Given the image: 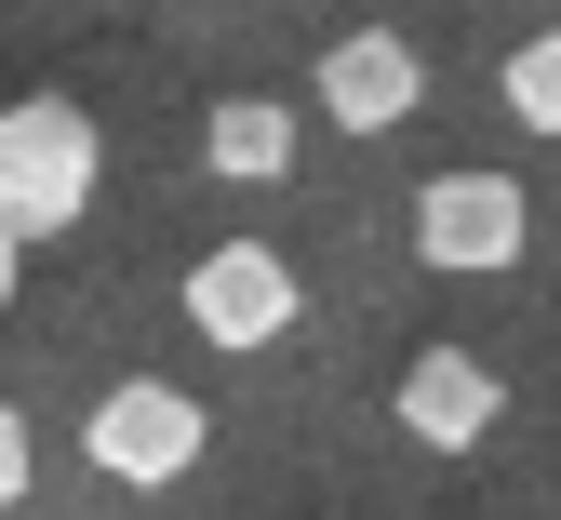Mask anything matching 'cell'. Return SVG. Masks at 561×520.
<instances>
[{"label": "cell", "mask_w": 561, "mask_h": 520, "mask_svg": "<svg viewBox=\"0 0 561 520\" xmlns=\"http://www.w3.org/2000/svg\"><path fill=\"white\" fill-rule=\"evenodd\" d=\"M94 174H107V147H94L81 94H14L0 107V228L14 241H67L94 213Z\"/></svg>", "instance_id": "6da1fadb"}, {"label": "cell", "mask_w": 561, "mask_h": 520, "mask_svg": "<svg viewBox=\"0 0 561 520\" xmlns=\"http://www.w3.org/2000/svg\"><path fill=\"white\" fill-rule=\"evenodd\" d=\"M201 440H215V414H201L187 388L121 374V388L81 414V467H94V481H121V494H161V481H187V467H201Z\"/></svg>", "instance_id": "7a4b0ae2"}, {"label": "cell", "mask_w": 561, "mask_h": 520, "mask_svg": "<svg viewBox=\"0 0 561 520\" xmlns=\"http://www.w3.org/2000/svg\"><path fill=\"white\" fill-rule=\"evenodd\" d=\"M522 241H535V200L508 174H428L414 187V267L495 280V267H522Z\"/></svg>", "instance_id": "3957f363"}, {"label": "cell", "mask_w": 561, "mask_h": 520, "mask_svg": "<svg viewBox=\"0 0 561 520\" xmlns=\"http://www.w3.org/2000/svg\"><path fill=\"white\" fill-rule=\"evenodd\" d=\"M295 308H308V293H295V254H267V241H215V254L187 267V321L215 334V347H280Z\"/></svg>", "instance_id": "277c9868"}, {"label": "cell", "mask_w": 561, "mask_h": 520, "mask_svg": "<svg viewBox=\"0 0 561 520\" xmlns=\"http://www.w3.org/2000/svg\"><path fill=\"white\" fill-rule=\"evenodd\" d=\"M308 94H321V120H334V134H388V120L428 107V54H414L401 27H347V41L308 67Z\"/></svg>", "instance_id": "5b68a950"}, {"label": "cell", "mask_w": 561, "mask_h": 520, "mask_svg": "<svg viewBox=\"0 0 561 520\" xmlns=\"http://www.w3.org/2000/svg\"><path fill=\"white\" fill-rule=\"evenodd\" d=\"M495 414H508V388L481 374L468 347H414V360H401V427L428 440V454H468Z\"/></svg>", "instance_id": "8992f818"}, {"label": "cell", "mask_w": 561, "mask_h": 520, "mask_svg": "<svg viewBox=\"0 0 561 520\" xmlns=\"http://www.w3.org/2000/svg\"><path fill=\"white\" fill-rule=\"evenodd\" d=\"M201 161H215L228 187H267V174H295V107H280V94H228L215 120H201Z\"/></svg>", "instance_id": "52a82bcc"}, {"label": "cell", "mask_w": 561, "mask_h": 520, "mask_svg": "<svg viewBox=\"0 0 561 520\" xmlns=\"http://www.w3.org/2000/svg\"><path fill=\"white\" fill-rule=\"evenodd\" d=\"M495 81H508V120H522V134H561V27H548V41H508Z\"/></svg>", "instance_id": "ba28073f"}, {"label": "cell", "mask_w": 561, "mask_h": 520, "mask_svg": "<svg viewBox=\"0 0 561 520\" xmlns=\"http://www.w3.org/2000/svg\"><path fill=\"white\" fill-rule=\"evenodd\" d=\"M27 481H41V440H27V414H0V507H27Z\"/></svg>", "instance_id": "9c48e42d"}, {"label": "cell", "mask_w": 561, "mask_h": 520, "mask_svg": "<svg viewBox=\"0 0 561 520\" xmlns=\"http://www.w3.org/2000/svg\"><path fill=\"white\" fill-rule=\"evenodd\" d=\"M14 293H27V241L0 228V308H14Z\"/></svg>", "instance_id": "30bf717a"}]
</instances>
